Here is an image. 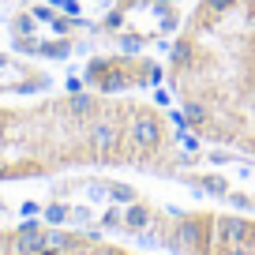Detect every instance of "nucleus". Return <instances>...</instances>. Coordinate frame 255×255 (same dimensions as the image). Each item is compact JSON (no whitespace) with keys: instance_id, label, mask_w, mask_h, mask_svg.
<instances>
[{"instance_id":"obj_1","label":"nucleus","mask_w":255,"mask_h":255,"mask_svg":"<svg viewBox=\"0 0 255 255\" xmlns=\"http://www.w3.org/2000/svg\"><path fill=\"white\" fill-rule=\"evenodd\" d=\"M75 169L173 176L180 143L169 113L154 102L102 90L0 105V184Z\"/></svg>"},{"instance_id":"obj_2","label":"nucleus","mask_w":255,"mask_h":255,"mask_svg":"<svg viewBox=\"0 0 255 255\" xmlns=\"http://www.w3.org/2000/svg\"><path fill=\"white\" fill-rule=\"evenodd\" d=\"M188 131L255 158V0H199L165 60Z\"/></svg>"},{"instance_id":"obj_3","label":"nucleus","mask_w":255,"mask_h":255,"mask_svg":"<svg viewBox=\"0 0 255 255\" xmlns=\"http://www.w3.org/2000/svg\"><path fill=\"white\" fill-rule=\"evenodd\" d=\"M109 225L158 244L169 255H255V218L229 210H173L139 203Z\"/></svg>"},{"instance_id":"obj_4","label":"nucleus","mask_w":255,"mask_h":255,"mask_svg":"<svg viewBox=\"0 0 255 255\" xmlns=\"http://www.w3.org/2000/svg\"><path fill=\"white\" fill-rule=\"evenodd\" d=\"M0 255H139L117 240L41 222L0 225Z\"/></svg>"},{"instance_id":"obj_5","label":"nucleus","mask_w":255,"mask_h":255,"mask_svg":"<svg viewBox=\"0 0 255 255\" xmlns=\"http://www.w3.org/2000/svg\"><path fill=\"white\" fill-rule=\"evenodd\" d=\"M165 79V68L150 56H131V53H117V56H94L83 72L87 90H102V94H131V90L154 87Z\"/></svg>"},{"instance_id":"obj_6","label":"nucleus","mask_w":255,"mask_h":255,"mask_svg":"<svg viewBox=\"0 0 255 255\" xmlns=\"http://www.w3.org/2000/svg\"><path fill=\"white\" fill-rule=\"evenodd\" d=\"M0 210H4V203H0Z\"/></svg>"}]
</instances>
